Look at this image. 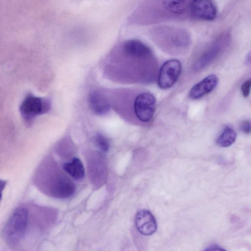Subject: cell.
Masks as SVG:
<instances>
[{
    "instance_id": "obj_1",
    "label": "cell",
    "mask_w": 251,
    "mask_h": 251,
    "mask_svg": "<svg viewBox=\"0 0 251 251\" xmlns=\"http://www.w3.org/2000/svg\"><path fill=\"white\" fill-rule=\"evenodd\" d=\"M36 185L45 193L58 198H67L74 193V182L64 174L50 171L41 165L34 177Z\"/></svg>"
},
{
    "instance_id": "obj_2",
    "label": "cell",
    "mask_w": 251,
    "mask_h": 251,
    "mask_svg": "<svg viewBox=\"0 0 251 251\" xmlns=\"http://www.w3.org/2000/svg\"><path fill=\"white\" fill-rule=\"evenodd\" d=\"M28 210L21 205L16 208L7 220L3 230V236L11 247H16L23 240L28 224Z\"/></svg>"
},
{
    "instance_id": "obj_3",
    "label": "cell",
    "mask_w": 251,
    "mask_h": 251,
    "mask_svg": "<svg viewBox=\"0 0 251 251\" xmlns=\"http://www.w3.org/2000/svg\"><path fill=\"white\" fill-rule=\"evenodd\" d=\"M154 31L157 44L166 51L174 54L181 53L189 47L190 38L184 30L160 27Z\"/></svg>"
},
{
    "instance_id": "obj_4",
    "label": "cell",
    "mask_w": 251,
    "mask_h": 251,
    "mask_svg": "<svg viewBox=\"0 0 251 251\" xmlns=\"http://www.w3.org/2000/svg\"><path fill=\"white\" fill-rule=\"evenodd\" d=\"M50 108L48 99L28 93L21 102L19 111L24 123L29 126L37 116L47 113Z\"/></svg>"
},
{
    "instance_id": "obj_5",
    "label": "cell",
    "mask_w": 251,
    "mask_h": 251,
    "mask_svg": "<svg viewBox=\"0 0 251 251\" xmlns=\"http://www.w3.org/2000/svg\"><path fill=\"white\" fill-rule=\"evenodd\" d=\"M156 100L150 92L139 94L135 99L133 108L137 118L141 122L147 123L152 118L155 109Z\"/></svg>"
},
{
    "instance_id": "obj_6",
    "label": "cell",
    "mask_w": 251,
    "mask_h": 251,
    "mask_svg": "<svg viewBox=\"0 0 251 251\" xmlns=\"http://www.w3.org/2000/svg\"><path fill=\"white\" fill-rule=\"evenodd\" d=\"M181 70L180 62L177 59H170L166 61L159 70L157 82L162 89L172 87L177 81Z\"/></svg>"
},
{
    "instance_id": "obj_7",
    "label": "cell",
    "mask_w": 251,
    "mask_h": 251,
    "mask_svg": "<svg viewBox=\"0 0 251 251\" xmlns=\"http://www.w3.org/2000/svg\"><path fill=\"white\" fill-rule=\"evenodd\" d=\"M190 14L197 19L212 21L217 14V8L210 0H193L190 1Z\"/></svg>"
},
{
    "instance_id": "obj_8",
    "label": "cell",
    "mask_w": 251,
    "mask_h": 251,
    "mask_svg": "<svg viewBox=\"0 0 251 251\" xmlns=\"http://www.w3.org/2000/svg\"><path fill=\"white\" fill-rule=\"evenodd\" d=\"M135 223L137 229L144 235L153 234L157 228L155 218L149 210L146 209H142L137 212Z\"/></svg>"
},
{
    "instance_id": "obj_9",
    "label": "cell",
    "mask_w": 251,
    "mask_h": 251,
    "mask_svg": "<svg viewBox=\"0 0 251 251\" xmlns=\"http://www.w3.org/2000/svg\"><path fill=\"white\" fill-rule=\"evenodd\" d=\"M219 82L218 76L211 74L194 85L191 89L189 96L193 100H197L212 91L217 86Z\"/></svg>"
},
{
    "instance_id": "obj_10",
    "label": "cell",
    "mask_w": 251,
    "mask_h": 251,
    "mask_svg": "<svg viewBox=\"0 0 251 251\" xmlns=\"http://www.w3.org/2000/svg\"><path fill=\"white\" fill-rule=\"evenodd\" d=\"M88 101L90 108L97 115L107 114L110 109V102L108 96L102 90H96L90 94Z\"/></svg>"
},
{
    "instance_id": "obj_11",
    "label": "cell",
    "mask_w": 251,
    "mask_h": 251,
    "mask_svg": "<svg viewBox=\"0 0 251 251\" xmlns=\"http://www.w3.org/2000/svg\"><path fill=\"white\" fill-rule=\"evenodd\" d=\"M222 48V44L221 42H217L214 44L198 59L195 66V69L199 71L211 63L218 55Z\"/></svg>"
},
{
    "instance_id": "obj_12",
    "label": "cell",
    "mask_w": 251,
    "mask_h": 251,
    "mask_svg": "<svg viewBox=\"0 0 251 251\" xmlns=\"http://www.w3.org/2000/svg\"><path fill=\"white\" fill-rule=\"evenodd\" d=\"M63 170L75 180H80L85 175L84 168L81 160L74 157L71 161L63 164Z\"/></svg>"
},
{
    "instance_id": "obj_13",
    "label": "cell",
    "mask_w": 251,
    "mask_h": 251,
    "mask_svg": "<svg viewBox=\"0 0 251 251\" xmlns=\"http://www.w3.org/2000/svg\"><path fill=\"white\" fill-rule=\"evenodd\" d=\"M236 133L229 126H226L217 140V144L221 147H227L235 141Z\"/></svg>"
},
{
    "instance_id": "obj_14",
    "label": "cell",
    "mask_w": 251,
    "mask_h": 251,
    "mask_svg": "<svg viewBox=\"0 0 251 251\" xmlns=\"http://www.w3.org/2000/svg\"><path fill=\"white\" fill-rule=\"evenodd\" d=\"M95 142L99 149L104 152L108 151L109 148V143L106 137L104 135L98 134L94 138Z\"/></svg>"
},
{
    "instance_id": "obj_15",
    "label": "cell",
    "mask_w": 251,
    "mask_h": 251,
    "mask_svg": "<svg viewBox=\"0 0 251 251\" xmlns=\"http://www.w3.org/2000/svg\"><path fill=\"white\" fill-rule=\"evenodd\" d=\"M251 80L249 79L244 82L241 87V92L244 97H248L250 93Z\"/></svg>"
},
{
    "instance_id": "obj_16",
    "label": "cell",
    "mask_w": 251,
    "mask_h": 251,
    "mask_svg": "<svg viewBox=\"0 0 251 251\" xmlns=\"http://www.w3.org/2000/svg\"><path fill=\"white\" fill-rule=\"evenodd\" d=\"M241 129L243 132L248 134L251 132V123L249 121H244L241 126Z\"/></svg>"
},
{
    "instance_id": "obj_17",
    "label": "cell",
    "mask_w": 251,
    "mask_h": 251,
    "mask_svg": "<svg viewBox=\"0 0 251 251\" xmlns=\"http://www.w3.org/2000/svg\"><path fill=\"white\" fill-rule=\"evenodd\" d=\"M6 181L5 180L0 179V201L1 200L2 192L6 185Z\"/></svg>"
},
{
    "instance_id": "obj_18",
    "label": "cell",
    "mask_w": 251,
    "mask_h": 251,
    "mask_svg": "<svg viewBox=\"0 0 251 251\" xmlns=\"http://www.w3.org/2000/svg\"><path fill=\"white\" fill-rule=\"evenodd\" d=\"M203 251H226V250L218 247V246H212L210 247H209L204 250Z\"/></svg>"
}]
</instances>
